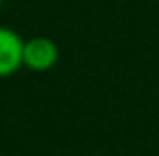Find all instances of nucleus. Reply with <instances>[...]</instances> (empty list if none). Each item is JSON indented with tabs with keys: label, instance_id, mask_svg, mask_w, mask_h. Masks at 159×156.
I'll return each mask as SVG.
<instances>
[{
	"label": "nucleus",
	"instance_id": "obj_1",
	"mask_svg": "<svg viewBox=\"0 0 159 156\" xmlns=\"http://www.w3.org/2000/svg\"><path fill=\"white\" fill-rule=\"evenodd\" d=\"M60 58L58 45L48 36H32L24 41V66L32 73H48Z\"/></svg>",
	"mask_w": 159,
	"mask_h": 156
},
{
	"label": "nucleus",
	"instance_id": "obj_2",
	"mask_svg": "<svg viewBox=\"0 0 159 156\" xmlns=\"http://www.w3.org/2000/svg\"><path fill=\"white\" fill-rule=\"evenodd\" d=\"M24 66V39L11 30L0 26V79L15 75Z\"/></svg>",
	"mask_w": 159,
	"mask_h": 156
},
{
	"label": "nucleus",
	"instance_id": "obj_3",
	"mask_svg": "<svg viewBox=\"0 0 159 156\" xmlns=\"http://www.w3.org/2000/svg\"><path fill=\"white\" fill-rule=\"evenodd\" d=\"M0 4H2V0H0Z\"/></svg>",
	"mask_w": 159,
	"mask_h": 156
}]
</instances>
